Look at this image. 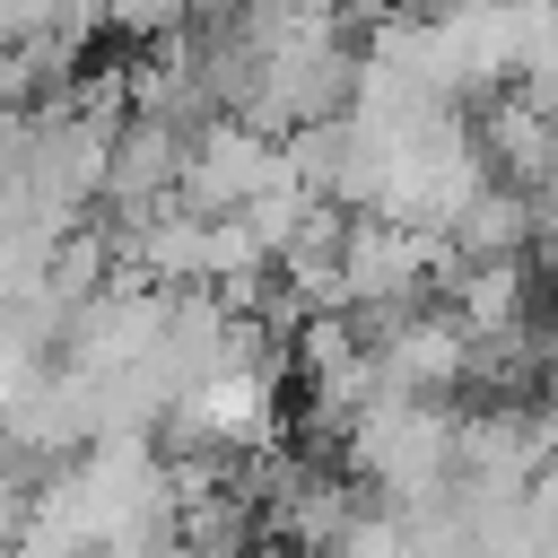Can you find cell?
<instances>
[{"instance_id":"6da1fadb","label":"cell","mask_w":558,"mask_h":558,"mask_svg":"<svg viewBox=\"0 0 558 558\" xmlns=\"http://www.w3.org/2000/svg\"><path fill=\"white\" fill-rule=\"evenodd\" d=\"M105 17L148 44V35H183L192 26V0H105Z\"/></svg>"}]
</instances>
